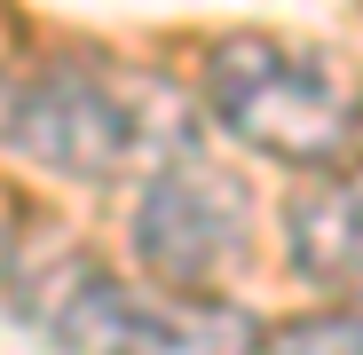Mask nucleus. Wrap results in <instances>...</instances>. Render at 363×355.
I'll return each instance as SVG.
<instances>
[{
    "label": "nucleus",
    "instance_id": "nucleus-1",
    "mask_svg": "<svg viewBox=\"0 0 363 355\" xmlns=\"http://www.w3.org/2000/svg\"><path fill=\"white\" fill-rule=\"evenodd\" d=\"M16 316L64 355H253L245 316L111 276L87 245L16 261Z\"/></svg>",
    "mask_w": 363,
    "mask_h": 355
},
{
    "label": "nucleus",
    "instance_id": "nucleus-2",
    "mask_svg": "<svg viewBox=\"0 0 363 355\" xmlns=\"http://www.w3.org/2000/svg\"><path fill=\"white\" fill-rule=\"evenodd\" d=\"M206 111L221 127L284 166H347L355 135H363V87L340 55L300 47L277 32H221L206 47Z\"/></svg>",
    "mask_w": 363,
    "mask_h": 355
},
{
    "label": "nucleus",
    "instance_id": "nucleus-3",
    "mask_svg": "<svg viewBox=\"0 0 363 355\" xmlns=\"http://www.w3.org/2000/svg\"><path fill=\"white\" fill-rule=\"evenodd\" d=\"M135 261H143V284L158 292H182V300H206L221 276L245 269L253 253V198L245 182L206 158V150H166L150 166V182L135 198Z\"/></svg>",
    "mask_w": 363,
    "mask_h": 355
},
{
    "label": "nucleus",
    "instance_id": "nucleus-4",
    "mask_svg": "<svg viewBox=\"0 0 363 355\" xmlns=\"http://www.w3.org/2000/svg\"><path fill=\"white\" fill-rule=\"evenodd\" d=\"M143 118L87 64H0V150L64 182H111L135 158Z\"/></svg>",
    "mask_w": 363,
    "mask_h": 355
},
{
    "label": "nucleus",
    "instance_id": "nucleus-5",
    "mask_svg": "<svg viewBox=\"0 0 363 355\" xmlns=\"http://www.w3.org/2000/svg\"><path fill=\"white\" fill-rule=\"evenodd\" d=\"M284 253H292V276L363 300V158L284 198Z\"/></svg>",
    "mask_w": 363,
    "mask_h": 355
},
{
    "label": "nucleus",
    "instance_id": "nucleus-6",
    "mask_svg": "<svg viewBox=\"0 0 363 355\" xmlns=\"http://www.w3.org/2000/svg\"><path fill=\"white\" fill-rule=\"evenodd\" d=\"M253 355H363V308H316V316H284Z\"/></svg>",
    "mask_w": 363,
    "mask_h": 355
}]
</instances>
